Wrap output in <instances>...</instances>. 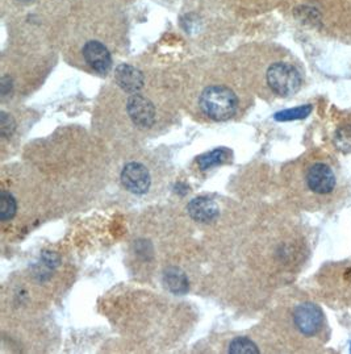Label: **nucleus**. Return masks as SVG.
Returning <instances> with one entry per match:
<instances>
[{"instance_id":"nucleus-14","label":"nucleus","mask_w":351,"mask_h":354,"mask_svg":"<svg viewBox=\"0 0 351 354\" xmlns=\"http://www.w3.org/2000/svg\"><path fill=\"white\" fill-rule=\"evenodd\" d=\"M311 106H301L298 109H287L282 111L275 115V119L279 122H290V120H297V119H304L311 113Z\"/></svg>"},{"instance_id":"nucleus-4","label":"nucleus","mask_w":351,"mask_h":354,"mask_svg":"<svg viewBox=\"0 0 351 354\" xmlns=\"http://www.w3.org/2000/svg\"><path fill=\"white\" fill-rule=\"evenodd\" d=\"M82 57L86 65L99 74L108 73L112 66V57L107 45L96 39H90L83 44Z\"/></svg>"},{"instance_id":"nucleus-6","label":"nucleus","mask_w":351,"mask_h":354,"mask_svg":"<svg viewBox=\"0 0 351 354\" xmlns=\"http://www.w3.org/2000/svg\"><path fill=\"white\" fill-rule=\"evenodd\" d=\"M307 185L317 195H328L336 189L337 178L329 165L319 162L312 165L307 171Z\"/></svg>"},{"instance_id":"nucleus-9","label":"nucleus","mask_w":351,"mask_h":354,"mask_svg":"<svg viewBox=\"0 0 351 354\" xmlns=\"http://www.w3.org/2000/svg\"><path fill=\"white\" fill-rule=\"evenodd\" d=\"M189 216L199 223H211L218 216V207L208 198H195L189 202Z\"/></svg>"},{"instance_id":"nucleus-7","label":"nucleus","mask_w":351,"mask_h":354,"mask_svg":"<svg viewBox=\"0 0 351 354\" xmlns=\"http://www.w3.org/2000/svg\"><path fill=\"white\" fill-rule=\"evenodd\" d=\"M122 182L126 190L137 195H142L150 187L148 169L138 162H131L122 169Z\"/></svg>"},{"instance_id":"nucleus-1","label":"nucleus","mask_w":351,"mask_h":354,"mask_svg":"<svg viewBox=\"0 0 351 354\" xmlns=\"http://www.w3.org/2000/svg\"><path fill=\"white\" fill-rule=\"evenodd\" d=\"M199 107L211 120L224 122L236 115L238 97L228 86L212 84L202 91L199 96Z\"/></svg>"},{"instance_id":"nucleus-2","label":"nucleus","mask_w":351,"mask_h":354,"mask_svg":"<svg viewBox=\"0 0 351 354\" xmlns=\"http://www.w3.org/2000/svg\"><path fill=\"white\" fill-rule=\"evenodd\" d=\"M267 84L271 90L281 96L294 95L301 86V75L297 68L287 62H276L267 68Z\"/></svg>"},{"instance_id":"nucleus-13","label":"nucleus","mask_w":351,"mask_h":354,"mask_svg":"<svg viewBox=\"0 0 351 354\" xmlns=\"http://www.w3.org/2000/svg\"><path fill=\"white\" fill-rule=\"evenodd\" d=\"M15 214H16V202H15L14 196L7 191H1V194H0V218L3 221H6L8 218H14Z\"/></svg>"},{"instance_id":"nucleus-15","label":"nucleus","mask_w":351,"mask_h":354,"mask_svg":"<svg viewBox=\"0 0 351 354\" xmlns=\"http://www.w3.org/2000/svg\"><path fill=\"white\" fill-rule=\"evenodd\" d=\"M334 144L341 151L351 153V125H345L338 129Z\"/></svg>"},{"instance_id":"nucleus-16","label":"nucleus","mask_w":351,"mask_h":354,"mask_svg":"<svg viewBox=\"0 0 351 354\" xmlns=\"http://www.w3.org/2000/svg\"><path fill=\"white\" fill-rule=\"evenodd\" d=\"M14 120H12L8 115H6V113L3 112V113H1V136H11L12 132H14Z\"/></svg>"},{"instance_id":"nucleus-8","label":"nucleus","mask_w":351,"mask_h":354,"mask_svg":"<svg viewBox=\"0 0 351 354\" xmlns=\"http://www.w3.org/2000/svg\"><path fill=\"white\" fill-rule=\"evenodd\" d=\"M115 80L122 90L128 94H137L144 87V83H145L144 74L128 64H122L120 66H117L115 73Z\"/></svg>"},{"instance_id":"nucleus-5","label":"nucleus","mask_w":351,"mask_h":354,"mask_svg":"<svg viewBox=\"0 0 351 354\" xmlns=\"http://www.w3.org/2000/svg\"><path fill=\"white\" fill-rule=\"evenodd\" d=\"M294 322L303 335L314 336L323 327L324 316L317 306L312 303H304L295 308Z\"/></svg>"},{"instance_id":"nucleus-12","label":"nucleus","mask_w":351,"mask_h":354,"mask_svg":"<svg viewBox=\"0 0 351 354\" xmlns=\"http://www.w3.org/2000/svg\"><path fill=\"white\" fill-rule=\"evenodd\" d=\"M229 353L257 354L259 353L257 345L246 337H237L230 342Z\"/></svg>"},{"instance_id":"nucleus-3","label":"nucleus","mask_w":351,"mask_h":354,"mask_svg":"<svg viewBox=\"0 0 351 354\" xmlns=\"http://www.w3.org/2000/svg\"><path fill=\"white\" fill-rule=\"evenodd\" d=\"M126 112L135 125L148 129L155 124L157 111L153 102L141 94H132L126 102Z\"/></svg>"},{"instance_id":"nucleus-11","label":"nucleus","mask_w":351,"mask_h":354,"mask_svg":"<svg viewBox=\"0 0 351 354\" xmlns=\"http://www.w3.org/2000/svg\"><path fill=\"white\" fill-rule=\"evenodd\" d=\"M230 156H231V153L229 150L221 148V149L214 150V151L204 154L199 158L198 162H199L202 170H208L217 165L225 164L229 160Z\"/></svg>"},{"instance_id":"nucleus-10","label":"nucleus","mask_w":351,"mask_h":354,"mask_svg":"<svg viewBox=\"0 0 351 354\" xmlns=\"http://www.w3.org/2000/svg\"><path fill=\"white\" fill-rule=\"evenodd\" d=\"M163 281L167 288L176 294H183V292H187L189 290V282L186 275L179 272L178 269H169L164 272Z\"/></svg>"}]
</instances>
